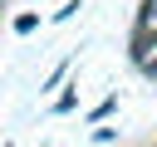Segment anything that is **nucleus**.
I'll return each mask as SVG.
<instances>
[{"mask_svg": "<svg viewBox=\"0 0 157 147\" xmlns=\"http://www.w3.org/2000/svg\"><path fill=\"white\" fill-rule=\"evenodd\" d=\"M152 49H157V24H137L132 29V64H142V59H152Z\"/></svg>", "mask_w": 157, "mask_h": 147, "instance_id": "f257e3e1", "label": "nucleus"}, {"mask_svg": "<svg viewBox=\"0 0 157 147\" xmlns=\"http://www.w3.org/2000/svg\"><path fill=\"white\" fill-rule=\"evenodd\" d=\"M137 24H157V0H142V10H137Z\"/></svg>", "mask_w": 157, "mask_h": 147, "instance_id": "f03ea898", "label": "nucleus"}, {"mask_svg": "<svg viewBox=\"0 0 157 147\" xmlns=\"http://www.w3.org/2000/svg\"><path fill=\"white\" fill-rule=\"evenodd\" d=\"M113 108H118V98H103V103H98V108H93V123H98V118H108V113H113Z\"/></svg>", "mask_w": 157, "mask_h": 147, "instance_id": "7ed1b4c3", "label": "nucleus"}, {"mask_svg": "<svg viewBox=\"0 0 157 147\" xmlns=\"http://www.w3.org/2000/svg\"><path fill=\"white\" fill-rule=\"evenodd\" d=\"M142 74H152V78H157V54H152V59H142Z\"/></svg>", "mask_w": 157, "mask_h": 147, "instance_id": "20e7f679", "label": "nucleus"}, {"mask_svg": "<svg viewBox=\"0 0 157 147\" xmlns=\"http://www.w3.org/2000/svg\"><path fill=\"white\" fill-rule=\"evenodd\" d=\"M152 147H157V142H152Z\"/></svg>", "mask_w": 157, "mask_h": 147, "instance_id": "39448f33", "label": "nucleus"}]
</instances>
